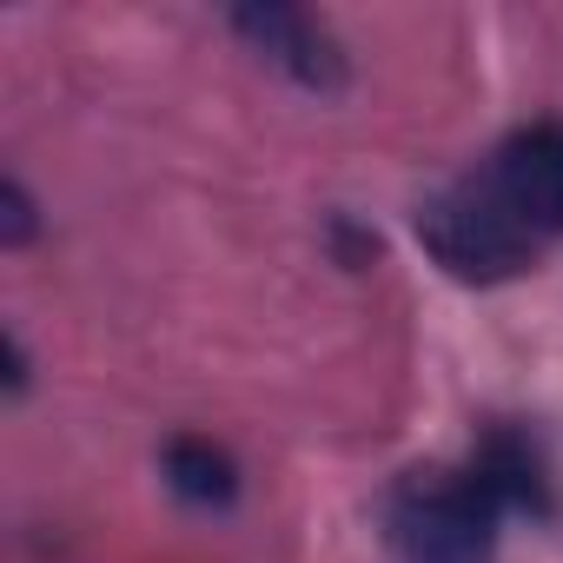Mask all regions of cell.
Segmentation results:
<instances>
[{
    "instance_id": "cell-1",
    "label": "cell",
    "mask_w": 563,
    "mask_h": 563,
    "mask_svg": "<svg viewBox=\"0 0 563 563\" xmlns=\"http://www.w3.org/2000/svg\"><path fill=\"white\" fill-rule=\"evenodd\" d=\"M490 537L497 504L471 471H418L391 497V543L405 563H490Z\"/></svg>"
},
{
    "instance_id": "cell-2",
    "label": "cell",
    "mask_w": 563,
    "mask_h": 563,
    "mask_svg": "<svg viewBox=\"0 0 563 563\" xmlns=\"http://www.w3.org/2000/svg\"><path fill=\"white\" fill-rule=\"evenodd\" d=\"M418 239H424V252H431L451 278H477V286L510 278L517 265H530V245H537L484 179L431 192V199L418 206Z\"/></svg>"
},
{
    "instance_id": "cell-3",
    "label": "cell",
    "mask_w": 563,
    "mask_h": 563,
    "mask_svg": "<svg viewBox=\"0 0 563 563\" xmlns=\"http://www.w3.org/2000/svg\"><path fill=\"white\" fill-rule=\"evenodd\" d=\"M484 186L510 206V219L537 232H563V126H523L497 146Z\"/></svg>"
},
{
    "instance_id": "cell-4",
    "label": "cell",
    "mask_w": 563,
    "mask_h": 563,
    "mask_svg": "<svg viewBox=\"0 0 563 563\" xmlns=\"http://www.w3.org/2000/svg\"><path fill=\"white\" fill-rule=\"evenodd\" d=\"M232 27H239L272 67H286L299 87H319V93H339V87H345V54H339V41H332L312 14H299V8H239Z\"/></svg>"
},
{
    "instance_id": "cell-5",
    "label": "cell",
    "mask_w": 563,
    "mask_h": 563,
    "mask_svg": "<svg viewBox=\"0 0 563 563\" xmlns=\"http://www.w3.org/2000/svg\"><path fill=\"white\" fill-rule=\"evenodd\" d=\"M471 477L490 490L497 510H550V477H543L537 451L523 438H510V431L484 438V451L471 457Z\"/></svg>"
},
{
    "instance_id": "cell-6",
    "label": "cell",
    "mask_w": 563,
    "mask_h": 563,
    "mask_svg": "<svg viewBox=\"0 0 563 563\" xmlns=\"http://www.w3.org/2000/svg\"><path fill=\"white\" fill-rule=\"evenodd\" d=\"M166 484L186 504H232L239 497V464L212 438H173L166 444Z\"/></svg>"
},
{
    "instance_id": "cell-7",
    "label": "cell",
    "mask_w": 563,
    "mask_h": 563,
    "mask_svg": "<svg viewBox=\"0 0 563 563\" xmlns=\"http://www.w3.org/2000/svg\"><path fill=\"white\" fill-rule=\"evenodd\" d=\"M0 239H8V245H27L34 239V199H27L21 179L0 186Z\"/></svg>"
}]
</instances>
